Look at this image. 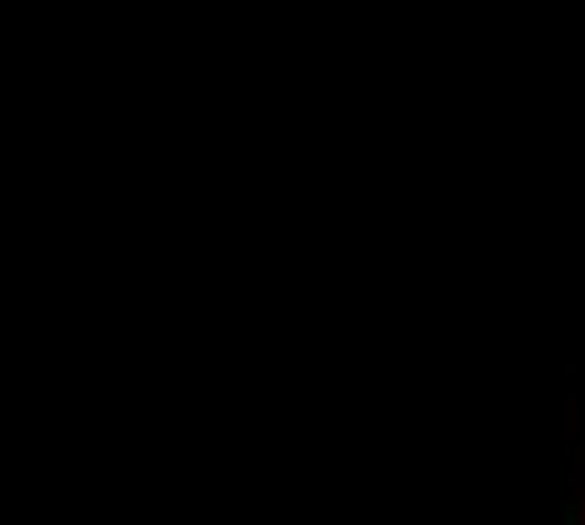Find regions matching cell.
<instances>
[{
	"label": "cell",
	"instance_id": "cell-1",
	"mask_svg": "<svg viewBox=\"0 0 585 525\" xmlns=\"http://www.w3.org/2000/svg\"><path fill=\"white\" fill-rule=\"evenodd\" d=\"M565 485H570V490H585V459H580V465H575L570 475H565Z\"/></svg>",
	"mask_w": 585,
	"mask_h": 525
}]
</instances>
